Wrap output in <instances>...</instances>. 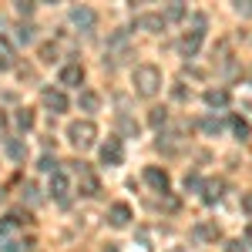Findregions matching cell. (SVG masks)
I'll return each mask as SVG.
<instances>
[{
    "label": "cell",
    "instance_id": "7c38bea8",
    "mask_svg": "<svg viewBox=\"0 0 252 252\" xmlns=\"http://www.w3.org/2000/svg\"><path fill=\"white\" fill-rule=\"evenodd\" d=\"M61 84L64 88H81L84 84V67L81 64H64L61 67Z\"/></svg>",
    "mask_w": 252,
    "mask_h": 252
},
{
    "label": "cell",
    "instance_id": "9c48e42d",
    "mask_svg": "<svg viewBox=\"0 0 252 252\" xmlns=\"http://www.w3.org/2000/svg\"><path fill=\"white\" fill-rule=\"evenodd\" d=\"M71 27H78V31H91L97 24V14L91 10V7H71Z\"/></svg>",
    "mask_w": 252,
    "mask_h": 252
},
{
    "label": "cell",
    "instance_id": "d6a6232c",
    "mask_svg": "<svg viewBox=\"0 0 252 252\" xmlns=\"http://www.w3.org/2000/svg\"><path fill=\"white\" fill-rule=\"evenodd\" d=\"M10 155H14V158H24V148H20V141H10Z\"/></svg>",
    "mask_w": 252,
    "mask_h": 252
},
{
    "label": "cell",
    "instance_id": "4dcf8cb0",
    "mask_svg": "<svg viewBox=\"0 0 252 252\" xmlns=\"http://www.w3.org/2000/svg\"><path fill=\"white\" fill-rule=\"evenodd\" d=\"M121 131H125V135H138V125L128 121V118H121Z\"/></svg>",
    "mask_w": 252,
    "mask_h": 252
},
{
    "label": "cell",
    "instance_id": "277c9868",
    "mask_svg": "<svg viewBox=\"0 0 252 252\" xmlns=\"http://www.w3.org/2000/svg\"><path fill=\"white\" fill-rule=\"evenodd\" d=\"M67 138H71V145H74L78 152H88V148L97 145V125L94 121H74V125L67 128Z\"/></svg>",
    "mask_w": 252,
    "mask_h": 252
},
{
    "label": "cell",
    "instance_id": "5bb4252c",
    "mask_svg": "<svg viewBox=\"0 0 252 252\" xmlns=\"http://www.w3.org/2000/svg\"><path fill=\"white\" fill-rule=\"evenodd\" d=\"M192 235L198 239V242H219V239H222V229H219L215 222H198Z\"/></svg>",
    "mask_w": 252,
    "mask_h": 252
},
{
    "label": "cell",
    "instance_id": "484cf974",
    "mask_svg": "<svg viewBox=\"0 0 252 252\" xmlns=\"http://www.w3.org/2000/svg\"><path fill=\"white\" fill-rule=\"evenodd\" d=\"M17 40L20 44H31V40H34V27H31V24H20L17 27Z\"/></svg>",
    "mask_w": 252,
    "mask_h": 252
},
{
    "label": "cell",
    "instance_id": "4316f807",
    "mask_svg": "<svg viewBox=\"0 0 252 252\" xmlns=\"http://www.w3.org/2000/svg\"><path fill=\"white\" fill-rule=\"evenodd\" d=\"M37 168H40V172H51V175H54V172H58V161H54L51 155H44V158L37 161Z\"/></svg>",
    "mask_w": 252,
    "mask_h": 252
},
{
    "label": "cell",
    "instance_id": "d4e9b609",
    "mask_svg": "<svg viewBox=\"0 0 252 252\" xmlns=\"http://www.w3.org/2000/svg\"><path fill=\"white\" fill-rule=\"evenodd\" d=\"M185 192H202V178H198L195 172L185 175Z\"/></svg>",
    "mask_w": 252,
    "mask_h": 252
},
{
    "label": "cell",
    "instance_id": "8d00e7d4",
    "mask_svg": "<svg viewBox=\"0 0 252 252\" xmlns=\"http://www.w3.org/2000/svg\"><path fill=\"white\" fill-rule=\"evenodd\" d=\"M246 246H252V225L246 229Z\"/></svg>",
    "mask_w": 252,
    "mask_h": 252
},
{
    "label": "cell",
    "instance_id": "8fae6325",
    "mask_svg": "<svg viewBox=\"0 0 252 252\" xmlns=\"http://www.w3.org/2000/svg\"><path fill=\"white\" fill-rule=\"evenodd\" d=\"M108 222H111L115 229H125V225L131 222V205H128V202H115V205L108 209Z\"/></svg>",
    "mask_w": 252,
    "mask_h": 252
},
{
    "label": "cell",
    "instance_id": "7a4b0ae2",
    "mask_svg": "<svg viewBox=\"0 0 252 252\" xmlns=\"http://www.w3.org/2000/svg\"><path fill=\"white\" fill-rule=\"evenodd\" d=\"M128 58H135L131 40H128V31H115V34L108 37V47H104V61L118 67V64H125Z\"/></svg>",
    "mask_w": 252,
    "mask_h": 252
},
{
    "label": "cell",
    "instance_id": "1f68e13d",
    "mask_svg": "<svg viewBox=\"0 0 252 252\" xmlns=\"http://www.w3.org/2000/svg\"><path fill=\"white\" fill-rule=\"evenodd\" d=\"M10 229H14V222H10V219H0V239H7Z\"/></svg>",
    "mask_w": 252,
    "mask_h": 252
},
{
    "label": "cell",
    "instance_id": "44dd1931",
    "mask_svg": "<svg viewBox=\"0 0 252 252\" xmlns=\"http://www.w3.org/2000/svg\"><path fill=\"white\" fill-rule=\"evenodd\" d=\"M222 128H225V125H222V121H219V118H202V131H205V135L209 138H215V135H222Z\"/></svg>",
    "mask_w": 252,
    "mask_h": 252
},
{
    "label": "cell",
    "instance_id": "5b68a950",
    "mask_svg": "<svg viewBox=\"0 0 252 252\" xmlns=\"http://www.w3.org/2000/svg\"><path fill=\"white\" fill-rule=\"evenodd\" d=\"M74 172H78V192L84 195V198L101 195V182H97V175H94V168H91V165L78 161V165H74Z\"/></svg>",
    "mask_w": 252,
    "mask_h": 252
},
{
    "label": "cell",
    "instance_id": "7402d4cb",
    "mask_svg": "<svg viewBox=\"0 0 252 252\" xmlns=\"http://www.w3.org/2000/svg\"><path fill=\"white\" fill-rule=\"evenodd\" d=\"M185 14H189V7H185V3H168L161 17H165V20H185Z\"/></svg>",
    "mask_w": 252,
    "mask_h": 252
},
{
    "label": "cell",
    "instance_id": "f546056e",
    "mask_svg": "<svg viewBox=\"0 0 252 252\" xmlns=\"http://www.w3.org/2000/svg\"><path fill=\"white\" fill-rule=\"evenodd\" d=\"M0 252H20V242H14V239H0Z\"/></svg>",
    "mask_w": 252,
    "mask_h": 252
},
{
    "label": "cell",
    "instance_id": "e0dca14e",
    "mask_svg": "<svg viewBox=\"0 0 252 252\" xmlns=\"http://www.w3.org/2000/svg\"><path fill=\"white\" fill-rule=\"evenodd\" d=\"M229 128H232V135L239 138V141H246V138L252 135V125L242 115H232V118H229Z\"/></svg>",
    "mask_w": 252,
    "mask_h": 252
},
{
    "label": "cell",
    "instance_id": "cb8c5ba5",
    "mask_svg": "<svg viewBox=\"0 0 252 252\" xmlns=\"http://www.w3.org/2000/svg\"><path fill=\"white\" fill-rule=\"evenodd\" d=\"M148 121H152L155 128H161V125L168 121V111H165V108H152V115H148Z\"/></svg>",
    "mask_w": 252,
    "mask_h": 252
},
{
    "label": "cell",
    "instance_id": "836d02e7",
    "mask_svg": "<svg viewBox=\"0 0 252 252\" xmlns=\"http://www.w3.org/2000/svg\"><path fill=\"white\" fill-rule=\"evenodd\" d=\"M225 252H246L242 242H225Z\"/></svg>",
    "mask_w": 252,
    "mask_h": 252
},
{
    "label": "cell",
    "instance_id": "ffe728a7",
    "mask_svg": "<svg viewBox=\"0 0 252 252\" xmlns=\"http://www.w3.org/2000/svg\"><path fill=\"white\" fill-rule=\"evenodd\" d=\"M97 104H101V97L94 91H81L78 94V108L81 111H97Z\"/></svg>",
    "mask_w": 252,
    "mask_h": 252
},
{
    "label": "cell",
    "instance_id": "3957f363",
    "mask_svg": "<svg viewBox=\"0 0 252 252\" xmlns=\"http://www.w3.org/2000/svg\"><path fill=\"white\" fill-rule=\"evenodd\" d=\"M202 40H205V17H202V14H195L192 27L185 31V37L178 40L182 58H195V54H198V47H202Z\"/></svg>",
    "mask_w": 252,
    "mask_h": 252
},
{
    "label": "cell",
    "instance_id": "d6986e66",
    "mask_svg": "<svg viewBox=\"0 0 252 252\" xmlns=\"http://www.w3.org/2000/svg\"><path fill=\"white\" fill-rule=\"evenodd\" d=\"M14 125H17L20 131H31V128H34V111H31V108H17V115H14Z\"/></svg>",
    "mask_w": 252,
    "mask_h": 252
},
{
    "label": "cell",
    "instance_id": "ba28073f",
    "mask_svg": "<svg viewBox=\"0 0 252 252\" xmlns=\"http://www.w3.org/2000/svg\"><path fill=\"white\" fill-rule=\"evenodd\" d=\"M125 161V145H121V138H108L104 145H101V165H121Z\"/></svg>",
    "mask_w": 252,
    "mask_h": 252
},
{
    "label": "cell",
    "instance_id": "ac0fdd59",
    "mask_svg": "<svg viewBox=\"0 0 252 252\" xmlns=\"http://www.w3.org/2000/svg\"><path fill=\"white\" fill-rule=\"evenodd\" d=\"M138 27H145V31H152V34H155V31H161V27H165V17H161V14H141V17L135 20Z\"/></svg>",
    "mask_w": 252,
    "mask_h": 252
},
{
    "label": "cell",
    "instance_id": "4fadbf2b",
    "mask_svg": "<svg viewBox=\"0 0 252 252\" xmlns=\"http://www.w3.org/2000/svg\"><path fill=\"white\" fill-rule=\"evenodd\" d=\"M222 192H225V182H222V178L202 182V202H205V205H215V202L222 198Z\"/></svg>",
    "mask_w": 252,
    "mask_h": 252
},
{
    "label": "cell",
    "instance_id": "f1b7e54d",
    "mask_svg": "<svg viewBox=\"0 0 252 252\" xmlns=\"http://www.w3.org/2000/svg\"><path fill=\"white\" fill-rule=\"evenodd\" d=\"M24 202H40L37 185H31V182H27V189H24Z\"/></svg>",
    "mask_w": 252,
    "mask_h": 252
},
{
    "label": "cell",
    "instance_id": "e575fe53",
    "mask_svg": "<svg viewBox=\"0 0 252 252\" xmlns=\"http://www.w3.org/2000/svg\"><path fill=\"white\" fill-rule=\"evenodd\" d=\"M242 209H246V212L252 215V192H246V195H242Z\"/></svg>",
    "mask_w": 252,
    "mask_h": 252
},
{
    "label": "cell",
    "instance_id": "74e56055",
    "mask_svg": "<svg viewBox=\"0 0 252 252\" xmlns=\"http://www.w3.org/2000/svg\"><path fill=\"white\" fill-rule=\"evenodd\" d=\"M3 128H7V118L0 115V135H3Z\"/></svg>",
    "mask_w": 252,
    "mask_h": 252
},
{
    "label": "cell",
    "instance_id": "30bf717a",
    "mask_svg": "<svg viewBox=\"0 0 252 252\" xmlns=\"http://www.w3.org/2000/svg\"><path fill=\"white\" fill-rule=\"evenodd\" d=\"M145 182H148L155 192H161V195L168 192V185H172L168 172H165V168H155V165H152V168H145Z\"/></svg>",
    "mask_w": 252,
    "mask_h": 252
},
{
    "label": "cell",
    "instance_id": "9a60e30c",
    "mask_svg": "<svg viewBox=\"0 0 252 252\" xmlns=\"http://www.w3.org/2000/svg\"><path fill=\"white\" fill-rule=\"evenodd\" d=\"M17 64V51H14V44L7 37H0V71H10Z\"/></svg>",
    "mask_w": 252,
    "mask_h": 252
},
{
    "label": "cell",
    "instance_id": "f35d334b",
    "mask_svg": "<svg viewBox=\"0 0 252 252\" xmlns=\"http://www.w3.org/2000/svg\"><path fill=\"white\" fill-rule=\"evenodd\" d=\"M168 252H185V249H182V246H172V249H168Z\"/></svg>",
    "mask_w": 252,
    "mask_h": 252
},
{
    "label": "cell",
    "instance_id": "6da1fadb",
    "mask_svg": "<svg viewBox=\"0 0 252 252\" xmlns=\"http://www.w3.org/2000/svg\"><path fill=\"white\" fill-rule=\"evenodd\" d=\"M131 84H135V91L141 97H155L161 91V71L155 64H138L135 74H131Z\"/></svg>",
    "mask_w": 252,
    "mask_h": 252
},
{
    "label": "cell",
    "instance_id": "603a6c76",
    "mask_svg": "<svg viewBox=\"0 0 252 252\" xmlns=\"http://www.w3.org/2000/svg\"><path fill=\"white\" fill-rule=\"evenodd\" d=\"M40 61H44V64H54V61H58V44H44V47H40Z\"/></svg>",
    "mask_w": 252,
    "mask_h": 252
},
{
    "label": "cell",
    "instance_id": "8992f818",
    "mask_svg": "<svg viewBox=\"0 0 252 252\" xmlns=\"http://www.w3.org/2000/svg\"><path fill=\"white\" fill-rule=\"evenodd\" d=\"M47 192H51V198H54L58 205H71V182H67V175H64V172H54V175H51Z\"/></svg>",
    "mask_w": 252,
    "mask_h": 252
},
{
    "label": "cell",
    "instance_id": "2e32d148",
    "mask_svg": "<svg viewBox=\"0 0 252 252\" xmlns=\"http://www.w3.org/2000/svg\"><path fill=\"white\" fill-rule=\"evenodd\" d=\"M205 104L209 108H229V91L225 88H209L205 91Z\"/></svg>",
    "mask_w": 252,
    "mask_h": 252
},
{
    "label": "cell",
    "instance_id": "d590c367",
    "mask_svg": "<svg viewBox=\"0 0 252 252\" xmlns=\"http://www.w3.org/2000/svg\"><path fill=\"white\" fill-rule=\"evenodd\" d=\"M239 7V14H252V0H242V3H235Z\"/></svg>",
    "mask_w": 252,
    "mask_h": 252
},
{
    "label": "cell",
    "instance_id": "83f0119b",
    "mask_svg": "<svg viewBox=\"0 0 252 252\" xmlns=\"http://www.w3.org/2000/svg\"><path fill=\"white\" fill-rule=\"evenodd\" d=\"M17 14L20 17H31V14H34V3H31V0H17Z\"/></svg>",
    "mask_w": 252,
    "mask_h": 252
},
{
    "label": "cell",
    "instance_id": "52a82bcc",
    "mask_svg": "<svg viewBox=\"0 0 252 252\" xmlns=\"http://www.w3.org/2000/svg\"><path fill=\"white\" fill-rule=\"evenodd\" d=\"M40 101H44V108H47L51 115L67 111V94H64L61 88H44V91H40Z\"/></svg>",
    "mask_w": 252,
    "mask_h": 252
}]
</instances>
